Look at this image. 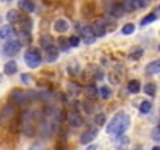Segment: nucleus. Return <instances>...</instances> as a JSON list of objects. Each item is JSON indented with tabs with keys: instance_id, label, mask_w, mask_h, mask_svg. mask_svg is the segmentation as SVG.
<instances>
[{
	"instance_id": "1",
	"label": "nucleus",
	"mask_w": 160,
	"mask_h": 150,
	"mask_svg": "<svg viewBox=\"0 0 160 150\" xmlns=\"http://www.w3.org/2000/svg\"><path fill=\"white\" fill-rule=\"evenodd\" d=\"M129 125H130V117L127 116V114H122V113H119V114H116L112 120H110V124L107 125V133L108 134H113V136H121V134H124L126 133V130L129 128Z\"/></svg>"
},
{
	"instance_id": "2",
	"label": "nucleus",
	"mask_w": 160,
	"mask_h": 150,
	"mask_svg": "<svg viewBox=\"0 0 160 150\" xmlns=\"http://www.w3.org/2000/svg\"><path fill=\"white\" fill-rule=\"evenodd\" d=\"M38 94L33 92V91H22V89H14L10 96V99L14 102V103H19V105H25L28 102H32Z\"/></svg>"
},
{
	"instance_id": "3",
	"label": "nucleus",
	"mask_w": 160,
	"mask_h": 150,
	"mask_svg": "<svg viewBox=\"0 0 160 150\" xmlns=\"http://www.w3.org/2000/svg\"><path fill=\"white\" fill-rule=\"evenodd\" d=\"M104 8H105V11H107L110 16H113V17H122V16H124V10H122L121 3H116V2H113V0H105Z\"/></svg>"
},
{
	"instance_id": "4",
	"label": "nucleus",
	"mask_w": 160,
	"mask_h": 150,
	"mask_svg": "<svg viewBox=\"0 0 160 150\" xmlns=\"http://www.w3.org/2000/svg\"><path fill=\"white\" fill-rule=\"evenodd\" d=\"M149 3V0H124V2L121 3L124 13L126 11H135L138 8H143Z\"/></svg>"
},
{
	"instance_id": "5",
	"label": "nucleus",
	"mask_w": 160,
	"mask_h": 150,
	"mask_svg": "<svg viewBox=\"0 0 160 150\" xmlns=\"http://www.w3.org/2000/svg\"><path fill=\"white\" fill-rule=\"evenodd\" d=\"M25 63H27L28 67L35 69V67H38L41 64V55L36 50H28L25 53Z\"/></svg>"
},
{
	"instance_id": "6",
	"label": "nucleus",
	"mask_w": 160,
	"mask_h": 150,
	"mask_svg": "<svg viewBox=\"0 0 160 150\" xmlns=\"http://www.w3.org/2000/svg\"><path fill=\"white\" fill-rule=\"evenodd\" d=\"M91 30H93V33H94L96 38H102V36L107 33V21L99 19V21L94 24V27H91Z\"/></svg>"
},
{
	"instance_id": "7",
	"label": "nucleus",
	"mask_w": 160,
	"mask_h": 150,
	"mask_svg": "<svg viewBox=\"0 0 160 150\" xmlns=\"http://www.w3.org/2000/svg\"><path fill=\"white\" fill-rule=\"evenodd\" d=\"M3 50H5L7 55H14V53H18L21 50V44L18 41H14V39H10L8 42H5Z\"/></svg>"
},
{
	"instance_id": "8",
	"label": "nucleus",
	"mask_w": 160,
	"mask_h": 150,
	"mask_svg": "<svg viewBox=\"0 0 160 150\" xmlns=\"http://www.w3.org/2000/svg\"><path fill=\"white\" fill-rule=\"evenodd\" d=\"M69 124H71V127L78 128V127H82V125H83V119H82V116H80L78 113L72 111V113L69 114Z\"/></svg>"
},
{
	"instance_id": "9",
	"label": "nucleus",
	"mask_w": 160,
	"mask_h": 150,
	"mask_svg": "<svg viewBox=\"0 0 160 150\" xmlns=\"http://www.w3.org/2000/svg\"><path fill=\"white\" fill-rule=\"evenodd\" d=\"M82 36H83V39H85L87 44H93V42L96 41V36H94L91 27H83V28H82Z\"/></svg>"
},
{
	"instance_id": "10",
	"label": "nucleus",
	"mask_w": 160,
	"mask_h": 150,
	"mask_svg": "<svg viewBox=\"0 0 160 150\" xmlns=\"http://www.w3.org/2000/svg\"><path fill=\"white\" fill-rule=\"evenodd\" d=\"M57 58H58V50H57V47H55V45L46 47V59H47V63H53Z\"/></svg>"
},
{
	"instance_id": "11",
	"label": "nucleus",
	"mask_w": 160,
	"mask_h": 150,
	"mask_svg": "<svg viewBox=\"0 0 160 150\" xmlns=\"http://www.w3.org/2000/svg\"><path fill=\"white\" fill-rule=\"evenodd\" d=\"M94 138H98V130H88L82 134L80 138V142L82 144H90L91 141H94Z\"/></svg>"
},
{
	"instance_id": "12",
	"label": "nucleus",
	"mask_w": 160,
	"mask_h": 150,
	"mask_svg": "<svg viewBox=\"0 0 160 150\" xmlns=\"http://www.w3.org/2000/svg\"><path fill=\"white\" fill-rule=\"evenodd\" d=\"M53 28H55V31H58V33H64V31L69 30V24H68V21H64V19H58V21H55Z\"/></svg>"
},
{
	"instance_id": "13",
	"label": "nucleus",
	"mask_w": 160,
	"mask_h": 150,
	"mask_svg": "<svg viewBox=\"0 0 160 150\" xmlns=\"http://www.w3.org/2000/svg\"><path fill=\"white\" fill-rule=\"evenodd\" d=\"M119 139L116 141V148L118 150H129V144H130V139L127 138V136H124V134H121V136H118Z\"/></svg>"
},
{
	"instance_id": "14",
	"label": "nucleus",
	"mask_w": 160,
	"mask_h": 150,
	"mask_svg": "<svg viewBox=\"0 0 160 150\" xmlns=\"http://www.w3.org/2000/svg\"><path fill=\"white\" fill-rule=\"evenodd\" d=\"M14 35V30L11 25H3L0 27V39H8V38H13Z\"/></svg>"
},
{
	"instance_id": "15",
	"label": "nucleus",
	"mask_w": 160,
	"mask_h": 150,
	"mask_svg": "<svg viewBox=\"0 0 160 150\" xmlns=\"http://www.w3.org/2000/svg\"><path fill=\"white\" fill-rule=\"evenodd\" d=\"M19 8L24 10L25 13H33L35 11V3L32 0H19Z\"/></svg>"
},
{
	"instance_id": "16",
	"label": "nucleus",
	"mask_w": 160,
	"mask_h": 150,
	"mask_svg": "<svg viewBox=\"0 0 160 150\" xmlns=\"http://www.w3.org/2000/svg\"><path fill=\"white\" fill-rule=\"evenodd\" d=\"M160 72V61H152L148 67H146V73L148 75H154Z\"/></svg>"
},
{
	"instance_id": "17",
	"label": "nucleus",
	"mask_w": 160,
	"mask_h": 150,
	"mask_svg": "<svg viewBox=\"0 0 160 150\" xmlns=\"http://www.w3.org/2000/svg\"><path fill=\"white\" fill-rule=\"evenodd\" d=\"M3 72H5L7 75H13V73H16V72H18V64H16L14 61L7 63L5 67H3Z\"/></svg>"
},
{
	"instance_id": "18",
	"label": "nucleus",
	"mask_w": 160,
	"mask_h": 150,
	"mask_svg": "<svg viewBox=\"0 0 160 150\" xmlns=\"http://www.w3.org/2000/svg\"><path fill=\"white\" fill-rule=\"evenodd\" d=\"M127 89H129V92L137 94V92L140 91V82H138V80H130L129 85H127Z\"/></svg>"
},
{
	"instance_id": "19",
	"label": "nucleus",
	"mask_w": 160,
	"mask_h": 150,
	"mask_svg": "<svg viewBox=\"0 0 160 150\" xmlns=\"http://www.w3.org/2000/svg\"><path fill=\"white\" fill-rule=\"evenodd\" d=\"M30 35H28V31H21V39L18 41L19 44H22V45H27V44H30Z\"/></svg>"
},
{
	"instance_id": "20",
	"label": "nucleus",
	"mask_w": 160,
	"mask_h": 150,
	"mask_svg": "<svg viewBox=\"0 0 160 150\" xmlns=\"http://www.w3.org/2000/svg\"><path fill=\"white\" fill-rule=\"evenodd\" d=\"M7 19H8V22H16V21H19V13L16 10H10L7 14Z\"/></svg>"
},
{
	"instance_id": "21",
	"label": "nucleus",
	"mask_w": 160,
	"mask_h": 150,
	"mask_svg": "<svg viewBox=\"0 0 160 150\" xmlns=\"http://www.w3.org/2000/svg\"><path fill=\"white\" fill-rule=\"evenodd\" d=\"M85 94L90 96V97H98L99 89H98L96 86H87V88H85Z\"/></svg>"
},
{
	"instance_id": "22",
	"label": "nucleus",
	"mask_w": 160,
	"mask_h": 150,
	"mask_svg": "<svg viewBox=\"0 0 160 150\" xmlns=\"http://www.w3.org/2000/svg\"><path fill=\"white\" fill-rule=\"evenodd\" d=\"M151 108H152V103L146 100V102H143V103L140 105V113H141V114H148V113L151 111Z\"/></svg>"
},
{
	"instance_id": "23",
	"label": "nucleus",
	"mask_w": 160,
	"mask_h": 150,
	"mask_svg": "<svg viewBox=\"0 0 160 150\" xmlns=\"http://www.w3.org/2000/svg\"><path fill=\"white\" fill-rule=\"evenodd\" d=\"M144 92H146V96H149V97L155 96V85H154V83H148V85L144 86Z\"/></svg>"
},
{
	"instance_id": "24",
	"label": "nucleus",
	"mask_w": 160,
	"mask_h": 150,
	"mask_svg": "<svg viewBox=\"0 0 160 150\" xmlns=\"http://www.w3.org/2000/svg\"><path fill=\"white\" fill-rule=\"evenodd\" d=\"M133 31H135V25H133V24H127V25H124L122 30H121L122 35H132Z\"/></svg>"
},
{
	"instance_id": "25",
	"label": "nucleus",
	"mask_w": 160,
	"mask_h": 150,
	"mask_svg": "<svg viewBox=\"0 0 160 150\" xmlns=\"http://www.w3.org/2000/svg\"><path fill=\"white\" fill-rule=\"evenodd\" d=\"M41 45L46 49V47H49V45H53V41H52V38L50 36H42L41 38Z\"/></svg>"
},
{
	"instance_id": "26",
	"label": "nucleus",
	"mask_w": 160,
	"mask_h": 150,
	"mask_svg": "<svg viewBox=\"0 0 160 150\" xmlns=\"http://www.w3.org/2000/svg\"><path fill=\"white\" fill-rule=\"evenodd\" d=\"M99 94L102 96V99H108V97H110V94H112V91H110V88L102 86V88H99Z\"/></svg>"
},
{
	"instance_id": "27",
	"label": "nucleus",
	"mask_w": 160,
	"mask_h": 150,
	"mask_svg": "<svg viewBox=\"0 0 160 150\" xmlns=\"http://www.w3.org/2000/svg\"><path fill=\"white\" fill-rule=\"evenodd\" d=\"M157 19V16L155 14H149V16H146V17H143V21H141V25L144 27V25H148V24H151V22H154Z\"/></svg>"
},
{
	"instance_id": "28",
	"label": "nucleus",
	"mask_w": 160,
	"mask_h": 150,
	"mask_svg": "<svg viewBox=\"0 0 160 150\" xmlns=\"http://www.w3.org/2000/svg\"><path fill=\"white\" fill-rule=\"evenodd\" d=\"M69 92L74 94V96H77V94L80 92V86H78L77 83H69Z\"/></svg>"
},
{
	"instance_id": "29",
	"label": "nucleus",
	"mask_w": 160,
	"mask_h": 150,
	"mask_svg": "<svg viewBox=\"0 0 160 150\" xmlns=\"http://www.w3.org/2000/svg\"><path fill=\"white\" fill-rule=\"evenodd\" d=\"M3 116L5 117H13L14 116V106H5L3 108Z\"/></svg>"
},
{
	"instance_id": "30",
	"label": "nucleus",
	"mask_w": 160,
	"mask_h": 150,
	"mask_svg": "<svg viewBox=\"0 0 160 150\" xmlns=\"http://www.w3.org/2000/svg\"><path fill=\"white\" fill-rule=\"evenodd\" d=\"M94 122H96L98 125H104V124H105V116H104L102 113H99V114L96 116V119H94Z\"/></svg>"
},
{
	"instance_id": "31",
	"label": "nucleus",
	"mask_w": 160,
	"mask_h": 150,
	"mask_svg": "<svg viewBox=\"0 0 160 150\" xmlns=\"http://www.w3.org/2000/svg\"><path fill=\"white\" fill-rule=\"evenodd\" d=\"M152 139H154L155 142L160 141V128H158V127H155V128L152 130Z\"/></svg>"
},
{
	"instance_id": "32",
	"label": "nucleus",
	"mask_w": 160,
	"mask_h": 150,
	"mask_svg": "<svg viewBox=\"0 0 160 150\" xmlns=\"http://www.w3.org/2000/svg\"><path fill=\"white\" fill-rule=\"evenodd\" d=\"M68 44H69V45H72V47H77V45L80 44V39H78L77 36H72V38H69Z\"/></svg>"
},
{
	"instance_id": "33",
	"label": "nucleus",
	"mask_w": 160,
	"mask_h": 150,
	"mask_svg": "<svg viewBox=\"0 0 160 150\" xmlns=\"http://www.w3.org/2000/svg\"><path fill=\"white\" fill-rule=\"evenodd\" d=\"M141 55H143V50H141V49H135V50L130 53V56H132V58H140Z\"/></svg>"
},
{
	"instance_id": "34",
	"label": "nucleus",
	"mask_w": 160,
	"mask_h": 150,
	"mask_svg": "<svg viewBox=\"0 0 160 150\" xmlns=\"http://www.w3.org/2000/svg\"><path fill=\"white\" fill-rule=\"evenodd\" d=\"M22 80H24V82H25V83H28V82H30V80H28V77H27V75H25V73H24V75H22Z\"/></svg>"
},
{
	"instance_id": "35",
	"label": "nucleus",
	"mask_w": 160,
	"mask_h": 150,
	"mask_svg": "<svg viewBox=\"0 0 160 150\" xmlns=\"http://www.w3.org/2000/svg\"><path fill=\"white\" fill-rule=\"evenodd\" d=\"M30 150H41V148H39V147H38V145H35V147H32V148H30Z\"/></svg>"
},
{
	"instance_id": "36",
	"label": "nucleus",
	"mask_w": 160,
	"mask_h": 150,
	"mask_svg": "<svg viewBox=\"0 0 160 150\" xmlns=\"http://www.w3.org/2000/svg\"><path fill=\"white\" fill-rule=\"evenodd\" d=\"M88 150H96V147H94V145H90V147H88Z\"/></svg>"
},
{
	"instance_id": "37",
	"label": "nucleus",
	"mask_w": 160,
	"mask_h": 150,
	"mask_svg": "<svg viewBox=\"0 0 160 150\" xmlns=\"http://www.w3.org/2000/svg\"><path fill=\"white\" fill-rule=\"evenodd\" d=\"M152 150H160V147H158V145H155V147H154Z\"/></svg>"
},
{
	"instance_id": "38",
	"label": "nucleus",
	"mask_w": 160,
	"mask_h": 150,
	"mask_svg": "<svg viewBox=\"0 0 160 150\" xmlns=\"http://www.w3.org/2000/svg\"><path fill=\"white\" fill-rule=\"evenodd\" d=\"M0 82H2V75H0Z\"/></svg>"
}]
</instances>
